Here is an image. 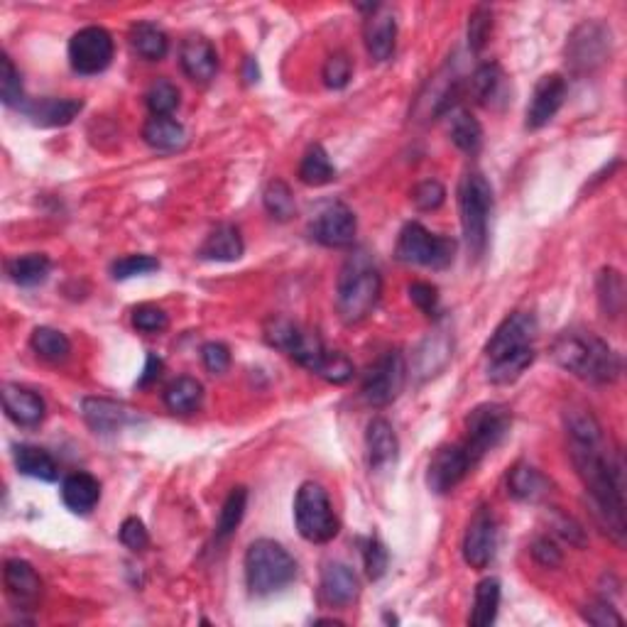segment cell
<instances>
[{
  "label": "cell",
  "mask_w": 627,
  "mask_h": 627,
  "mask_svg": "<svg viewBox=\"0 0 627 627\" xmlns=\"http://www.w3.org/2000/svg\"><path fill=\"white\" fill-rule=\"evenodd\" d=\"M143 138H145V143L150 147H155V150L172 152V150H179V147H184V143H187V130H184L182 123L174 121L172 116H167V118L152 116L150 121L145 123Z\"/></svg>",
  "instance_id": "1f68e13d"
},
{
  "label": "cell",
  "mask_w": 627,
  "mask_h": 627,
  "mask_svg": "<svg viewBox=\"0 0 627 627\" xmlns=\"http://www.w3.org/2000/svg\"><path fill=\"white\" fill-rule=\"evenodd\" d=\"M245 79L253 84V81H258V64H255V59H245Z\"/></svg>",
  "instance_id": "94428289"
},
{
  "label": "cell",
  "mask_w": 627,
  "mask_h": 627,
  "mask_svg": "<svg viewBox=\"0 0 627 627\" xmlns=\"http://www.w3.org/2000/svg\"><path fill=\"white\" fill-rule=\"evenodd\" d=\"M583 620L596 627H608V625H623V615L618 613V610L613 608L608 601H598V603H591L586 605V610H583Z\"/></svg>",
  "instance_id": "6f0895ef"
},
{
  "label": "cell",
  "mask_w": 627,
  "mask_h": 627,
  "mask_svg": "<svg viewBox=\"0 0 627 627\" xmlns=\"http://www.w3.org/2000/svg\"><path fill=\"white\" fill-rule=\"evenodd\" d=\"M299 179L309 187H324L336 179V167L331 162L329 152L321 145H312L302 157V165H299Z\"/></svg>",
  "instance_id": "74e56055"
},
{
  "label": "cell",
  "mask_w": 627,
  "mask_h": 627,
  "mask_svg": "<svg viewBox=\"0 0 627 627\" xmlns=\"http://www.w3.org/2000/svg\"><path fill=\"white\" fill-rule=\"evenodd\" d=\"M461 549L463 561L471 569H488L490 561L495 559V549H498V522H495L493 507L481 505L473 512V517L468 520L466 534H463Z\"/></svg>",
  "instance_id": "4fadbf2b"
},
{
  "label": "cell",
  "mask_w": 627,
  "mask_h": 627,
  "mask_svg": "<svg viewBox=\"0 0 627 627\" xmlns=\"http://www.w3.org/2000/svg\"><path fill=\"white\" fill-rule=\"evenodd\" d=\"M263 204L267 214L277 218V221H290L297 214V201H294L290 184L282 182V179H270L267 182L263 192Z\"/></svg>",
  "instance_id": "b9f144b4"
},
{
  "label": "cell",
  "mask_w": 627,
  "mask_h": 627,
  "mask_svg": "<svg viewBox=\"0 0 627 627\" xmlns=\"http://www.w3.org/2000/svg\"><path fill=\"white\" fill-rule=\"evenodd\" d=\"M385 623H397V618H395V615L387 613V615H385Z\"/></svg>",
  "instance_id": "6125c7cd"
},
{
  "label": "cell",
  "mask_w": 627,
  "mask_h": 627,
  "mask_svg": "<svg viewBox=\"0 0 627 627\" xmlns=\"http://www.w3.org/2000/svg\"><path fill=\"white\" fill-rule=\"evenodd\" d=\"M407 380V363L402 351H385L363 375V397L370 407H387L400 397Z\"/></svg>",
  "instance_id": "8fae6325"
},
{
  "label": "cell",
  "mask_w": 627,
  "mask_h": 627,
  "mask_svg": "<svg viewBox=\"0 0 627 627\" xmlns=\"http://www.w3.org/2000/svg\"><path fill=\"white\" fill-rule=\"evenodd\" d=\"M30 346L42 361L47 363H64L72 356V343L62 331L52 329V326H37L30 336Z\"/></svg>",
  "instance_id": "8d00e7d4"
},
{
  "label": "cell",
  "mask_w": 627,
  "mask_h": 627,
  "mask_svg": "<svg viewBox=\"0 0 627 627\" xmlns=\"http://www.w3.org/2000/svg\"><path fill=\"white\" fill-rule=\"evenodd\" d=\"M121 542L130 552H145L150 547V534H147L140 517H128L121 525Z\"/></svg>",
  "instance_id": "9f6ffc18"
},
{
  "label": "cell",
  "mask_w": 627,
  "mask_h": 627,
  "mask_svg": "<svg viewBox=\"0 0 627 627\" xmlns=\"http://www.w3.org/2000/svg\"><path fill=\"white\" fill-rule=\"evenodd\" d=\"M537 331V319L530 312H512L510 316H505L485 343V361H495V358H503L507 353L532 348Z\"/></svg>",
  "instance_id": "5bb4252c"
},
{
  "label": "cell",
  "mask_w": 627,
  "mask_h": 627,
  "mask_svg": "<svg viewBox=\"0 0 627 627\" xmlns=\"http://www.w3.org/2000/svg\"><path fill=\"white\" fill-rule=\"evenodd\" d=\"M532 556L537 564L547 566V569H556L561 566V549L556 547L549 537H537L532 542Z\"/></svg>",
  "instance_id": "680465c9"
},
{
  "label": "cell",
  "mask_w": 627,
  "mask_h": 627,
  "mask_svg": "<svg viewBox=\"0 0 627 627\" xmlns=\"http://www.w3.org/2000/svg\"><path fill=\"white\" fill-rule=\"evenodd\" d=\"M490 32H493V10L488 5H476L473 13L468 15V47L471 52H483V47L488 45Z\"/></svg>",
  "instance_id": "f6af8a7d"
},
{
  "label": "cell",
  "mask_w": 627,
  "mask_h": 627,
  "mask_svg": "<svg viewBox=\"0 0 627 627\" xmlns=\"http://www.w3.org/2000/svg\"><path fill=\"white\" fill-rule=\"evenodd\" d=\"M133 326L143 334H162L169 326V316L157 304H138L133 309Z\"/></svg>",
  "instance_id": "c3c4849f"
},
{
  "label": "cell",
  "mask_w": 627,
  "mask_h": 627,
  "mask_svg": "<svg viewBox=\"0 0 627 627\" xmlns=\"http://www.w3.org/2000/svg\"><path fill=\"white\" fill-rule=\"evenodd\" d=\"M505 74L500 64L488 62L481 64L471 76V96L476 98L481 106H493L500 96H503Z\"/></svg>",
  "instance_id": "ab89813d"
},
{
  "label": "cell",
  "mask_w": 627,
  "mask_h": 627,
  "mask_svg": "<svg viewBox=\"0 0 627 627\" xmlns=\"http://www.w3.org/2000/svg\"><path fill=\"white\" fill-rule=\"evenodd\" d=\"M383 294V277L378 265L365 250L348 255L338 272L336 282V309L346 324H361L375 312Z\"/></svg>",
  "instance_id": "3957f363"
},
{
  "label": "cell",
  "mask_w": 627,
  "mask_h": 627,
  "mask_svg": "<svg viewBox=\"0 0 627 627\" xmlns=\"http://www.w3.org/2000/svg\"><path fill=\"white\" fill-rule=\"evenodd\" d=\"M363 564H365V574L368 579L378 581L383 579L387 564H390V554H387V547L380 542L378 537H370L363 547Z\"/></svg>",
  "instance_id": "681fc988"
},
{
  "label": "cell",
  "mask_w": 627,
  "mask_h": 627,
  "mask_svg": "<svg viewBox=\"0 0 627 627\" xmlns=\"http://www.w3.org/2000/svg\"><path fill=\"white\" fill-rule=\"evenodd\" d=\"M324 84L329 86V89H346L348 81H351L353 76V62L351 57H348L346 52H334L329 59H326L324 64Z\"/></svg>",
  "instance_id": "7dc6e473"
},
{
  "label": "cell",
  "mask_w": 627,
  "mask_h": 627,
  "mask_svg": "<svg viewBox=\"0 0 627 627\" xmlns=\"http://www.w3.org/2000/svg\"><path fill=\"white\" fill-rule=\"evenodd\" d=\"M23 111L35 125L62 128V125H69L84 111V103L79 98H40V101L25 103Z\"/></svg>",
  "instance_id": "d4e9b609"
},
{
  "label": "cell",
  "mask_w": 627,
  "mask_h": 627,
  "mask_svg": "<svg viewBox=\"0 0 627 627\" xmlns=\"http://www.w3.org/2000/svg\"><path fill=\"white\" fill-rule=\"evenodd\" d=\"M243 253L245 243L241 228L233 226V223L216 226L199 248V258L211 260V263H233V260H241Z\"/></svg>",
  "instance_id": "484cf974"
},
{
  "label": "cell",
  "mask_w": 627,
  "mask_h": 627,
  "mask_svg": "<svg viewBox=\"0 0 627 627\" xmlns=\"http://www.w3.org/2000/svg\"><path fill=\"white\" fill-rule=\"evenodd\" d=\"M552 356L566 373L591 385H610L623 373L618 351H613L601 336L583 329L561 331L552 346Z\"/></svg>",
  "instance_id": "7a4b0ae2"
},
{
  "label": "cell",
  "mask_w": 627,
  "mask_h": 627,
  "mask_svg": "<svg viewBox=\"0 0 627 627\" xmlns=\"http://www.w3.org/2000/svg\"><path fill=\"white\" fill-rule=\"evenodd\" d=\"M0 98L8 108H25V89H23V79H20V72L15 69L13 59L8 54H3L0 59Z\"/></svg>",
  "instance_id": "ee69618b"
},
{
  "label": "cell",
  "mask_w": 627,
  "mask_h": 627,
  "mask_svg": "<svg viewBox=\"0 0 627 627\" xmlns=\"http://www.w3.org/2000/svg\"><path fill=\"white\" fill-rule=\"evenodd\" d=\"M549 525H552V530L559 534L564 542L574 544V547H586V532H583V527L579 525V522L574 520V517L564 515V512L554 510L552 512V520H549Z\"/></svg>",
  "instance_id": "11a10c76"
},
{
  "label": "cell",
  "mask_w": 627,
  "mask_h": 627,
  "mask_svg": "<svg viewBox=\"0 0 627 627\" xmlns=\"http://www.w3.org/2000/svg\"><path fill=\"white\" fill-rule=\"evenodd\" d=\"M160 373H162V358L157 356V353H147L145 370H143V375H140L138 387H150L152 383H157Z\"/></svg>",
  "instance_id": "91938a15"
},
{
  "label": "cell",
  "mask_w": 627,
  "mask_h": 627,
  "mask_svg": "<svg viewBox=\"0 0 627 627\" xmlns=\"http://www.w3.org/2000/svg\"><path fill=\"white\" fill-rule=\"evenodd\" d=\"M113 52H116V45L106 27L89 25L74 32L69 40V64L81 76L106 72L113 62Z\"/></svg>",
  "instance_id": "7c38bea8"
},
{
  "label": "cell",
  "mask_w": 627,
  "mask_h": 627,
  "mask_svg": "<svg viewBox=\"0 0 627 627\" xmlns=\"http://www.w3.org/2000/svg\"><path fill=\"white\" fill-rule=\"evenodd\" d=\"M534 358H537V351H534V346L522 348V351L507 353V356H503V358L488 361V368H485V373H488V380L493 385H512L515 380L522 378V373L530 368V365L534 363Z\"/></svg>",
  "instance_id": "836d02e7"
},
{
  "label": "cell",
  "mask_w": 627,
  "mask_h": 627,
  "mask_svg": "<svg viewBox=\"0 0 627 627\" xmlns=\"http://www.w3.org/2000/svg\"><path fill=\"white\" fill-rule=\"evenodd\" d=\"M160 270V260L152 258V255H125V258L116 260L111 265V277L113 280H133V277L150 275V272Z\"/></svg>",
  "instance_id": "bcb514c9"
},
{
  "label": "cell",
  "mask_w": 627,
  "mask_h": 627,
  "mask_svg": "<svg viewBox=\"0 0 627 627\" xmlns=\"http://www.w3.org/2000/svg\"><path fill=\"white\" fill-rule=\"evenodd\" d=\"M204 405V385L196 378L182 375L165 387V407L172 414H192Z\"/></svg>",
  "instance_id": "4dcf8cb0"
},
{
  "label": "cell",
  "mask_w": 627,
  "mask_h": 627,
  "mask_svg": "<svg viewBox=\"0 0 627 627\" xmlns=\"http://www.w3.org/2000/svg\"><path fill=\"white\" fill-rule=\"evenodd\" d=\"M493 214V187L481 172H466L459 182V216L463 238L473 258H483L488 248V223Z\"/></svg>",
  "instance_id": "5b68a950"
},
{
  "label": "cell",
  "mask_w": 627,
  "mask_h": 627,
  "mask_svg": "<svg viewBox=\"0 0 627 627\" xmlns=\"http://www.w3.org/2000/svg\"><path fill=\"white\" fill-rule=\"evenodd\" d=\"M365 451H368L370 471L383 473L397 466L400 459V441H397L395 429L383 417H375L365 429Z\"/></svg>",
  "instance_id": "d6986e66"
},
{
  "label": "cell",
  "mask_w": 627,
  "mask_h": 627,
  "mask_svg": "<svg viewBox=\"0 0 627 627\" xmlns=\"http://www.w3.org/2000/svg\"><path fill=\"white\" fill-rule=\"evenodd\" d=\"M549 488H552L549 478L530 463H517L507 473V493L522 503H537V500L547 498Z\"/></svg>",
  "instance_id": "4316f807"
},
{
  "label": "cell",
  "mask_w": 627,
  "mask_h": 627,
  "mask_svg": "<svg viewBox=\"0 0 627 627\" xmlns=\"http://www.w3.org/2000/svg\"><path fill=\"white\" fill-rule=\"evenodd\" d=\"M294 525L302 539L312 544H326L336 537L341 525L324 485L312 481L299 485L294 498Z\"/></svg>",
  "instance_id": "8992f818"
},
{
  "label": "cell",
  "mask_w": 627,
  "mask_h": 627,
  "mask_svg": "<svg viewBox=\"0 0 627 627\" xmlns=\"http://www.w3.org/2000/svg\"><path fill=\"white\" fill-rule=\"evenodd\" d=\"M451 143L459 147L466 155H476L483 147V125L478 123V118L473 113H468L466 108H459L451 118Z\"/></svg>",
  "instance_id": "f35d334b"
},
{
  "label": "cell",
  "mask_w": 627,
  "mask_h": 627,
  "mask_svg": "<svg viewBox=\"0 0 627 627\" xmlns=\"http://www.w3.org/2000/svg\"><path fill=\"white\" fill-rule=\"evenodd\" d=\"M353 373H356V368H353V363L343 353L329 351V356H326L324 365H321V370L316 375L331 385H346L353 378Z\"/></svg>",
  "instance_id": "816d5d0a"
},
{
  "label": "cell",
  "mask_w": 627,
  "mask_h": 627,
  "mask_svg": "<svg viewBox=\"0 0 627 627\" xmlns=\"http://www.w3.org/2000/svg\"><path fill=\"white\" fill-rule=\"evenodd\" d=\"M613 35L601 20H586L576 27L566 42V64L574 74H591L610 59Z\"/></svg>",
  "instance_id": "30bf717a"
},
{
  "label": "cell",
  "mask_w": 627,
  "mask_h": 627,
  "mask_svg": "<svg viewBox=\"0 0 627 627\" xmlns=\"http://www.w3.org/2000/svg\"><path fill=\"white\" fill-rule=\"evenodd\" d=\"M265 341L270 343L277 351L287 353L294 363H299L302 368L319 373L321 365H324L326 351L324 341L314 334V331L304 329L297 321L287 319V316H270L265 324Z\"/></svg>",
  "instance_id": "52a82bcc"
},
{
  "label": "cell",
  "mask_w": 627,
  "mask_h": 627,
  "mask_svg": "<svg viewBox=\"0 0 627 627\" xmlns=\"http://www.w3.org/2000/svg\"><path fill=\"white\" fill-rule=\"evenodd\" d=\"M130 47L138 57L147 59V62H160L169 52V37L160 25L155 23H138L130 27Z\"/></svg>",
  "instance_id": "f546056e"
},
{
  "label": "cell",
  "mask_w": 627,
  "mask_h": 627,
  "mask_svg": "<svg viewBox=\"0 0 627 627\" xmlns=\"http://www.w3.org/2000/svg\"><path fill=\"white\" fill-rule=\"evenodd\" d=\"M101 500V483L91 473H72L62 483V503L76 515H89Z\"/></svg>",
  "instance_id": "83f0119b"
},
{
  "label": "cell",
  "mask_w": 627,
  "mask_h": 627,
  "mask_svg": "<svg viewBox=\"0 0 627 627\" xmlns=\"http://www.w3.org/2000/svg\"><path fill=\"white\" fill-rule=\"evenodd\" d=\"M395 255L400 263L407 265H422L432 267V270H444L454 263L456 255V241L446 236H436V233L427 231L422 223L412 221L402 228L400 238H397Z\"/></svg>",
  "instance_id": "ba28073f"
},
{
  "label": "cell",
  "mask_w": 627,
  "mask_h": 627,
  "mask_svg": "<svg viewBox=\"0 0 627 627\" xmlns=\"http://www.w3.org/2000/svg\"><path fill=\"white\" fill-rule=\"evenodd\" d=\"M3 410L8 414L10 422H15L18 427H40L45 422L47 405L35 390H27L15 383L3 385Z\"/></svg>",
  "instance_id": "44dd1931"
},
{
  "label": "cell",
  "mask_w": 627,
  "mask_h": 627,
  "mask_svg": "<svg viewBox=\"0 0 627 627\" xmlns=\"http://www.w3.org/2000/svg\"><path fill=\"white\" fill-rule=\"evenodd\" d=\"M566 94H569V84L561 74H547L537 81L534 86V94L530 98V106H527V128L539 130L544 125L554 121L556 113L564 106Z\"/></svg>",
  "instance_id": "e0dca14e"
},
{
  "label": "cell",
  "mask_w": 627,
  "mask_h": 627,
  "mask_svg": "<svg viewBox=\"0 0 627 627\" xmlns=\"http://www.w3.org/2000/svg\"><path fill=\"white\" fill-rule=\"evenodd\" d=\"M15 468L27 478H35V481L52 483L59 478V466L52 459V454L40 446L32 444H20L15 449Z\"/></svg>",
  "instance_id": "f1b7e54d"
},
{
  "label": "cell",
  "mask_w": 627,
  "mask_h": 627,
  "mask_svg": "<svg viewBox=\"0 0 627 627\" xmlns=\"http://www.w3.org/2000/svg\"><path fill=\"white\" fill-rule=\"evenodd\" d=\"M361 593V581H358L356 571L346 564H331L324 566L321 571V598L326 605H334V608H346L351 605Z\"/></svg>",
  "instance_id": "cb8c5ba5"
},
{
  "label": "cell",
  "mask_w": 627,
  "mask_h": 627,
  "mask_svg": "<svg viewBox=\"0 0 627 627\" xmlns=\"http://www.w3.org/2000/svg\"><path fill=\"white\" fill-rule=\"evenodd\" d=\"M476 463L468 456L463 444H446L436 449L427 468V485L436 495H446L459 485L468 473L473 471Z\"/></svg>",
  "instance_id": "9a60e30c"
},
{
  "label": "cell",
  "mask_w": 627,
  "mask_h": 627,
  "mask_svg": "<svg viewBox=\"0 0 627 627\" xmlns=\"http://www.w3.org/2000/svg\"><path fill=\"white\" fill-rule=\"evenodd\" d=\"M500 596H503V588L495 576L483 579L476 586V598H473V613L471 623L473 627H490L498 620V608H500Z\"/></svg>",
  "instance_id": "e575fe53"
},
{
  "label": "cell",
  "mask_w": 627,
  "mask_h": 627,
  "mask_svg": "<svg viewBox=\"0 0 627 627\" xmlns=\"http://www.w3.org/2000/svg\"><path fill=\"white\" fill-rule=\"evenodd\" d=\"M245 510H248V488L243 485H236V488L228 493V498L223 500L221 512H218V522H216V539L218 542H228V539L236 534L238 527H241Z\"/></svg>",
  "instance_id": "d590c367"
},
{
  "label": "cell",
  "mask_w": 627,
  "mask_h": 627,
  "mask_svg": "<svg viewBox=\"0 0 627 627\" xmlns=\"http://www.w3.org/2000/svg\"><path fill=\"white\" fill-rule=\"evenodd\" d=\"M569 454L583 488L591 498V510L603 532L625 544V466L618 451L605 444L603 427L591 410L571 405L564 412Z\"/></svg>",
  "instance_id": "6da1fadb"
},
{
  "label": "cell",
  "mask_w": 627,
  "mask_h": 627,
  "mask_svg": "<svg viewBox=\"0 0 627 627\" xmlns=\"http://www.w3.org/2000/svg\"><path fill=\"white\" fill-rule=\"evenodd\" d=\"M598 304H601V312L610 319H618L623 314L625 307V285L623 275L613 267H605L598 275Z\"/></svg>",
  "instance_id": "60d3db41"
},
{
  "label": "cell",
  "mask_w": 627,
  "mask_h": 627,
  "mask_svg": "<svg viewBox=\"0 0 627 627\" xmlns=\"http://www.w3.org/2000/svg\"><path fill=\"white\" fill-rule=\"evenodd\" d=\"M365 49H368L373 62H387L395 54L397 42V20L383 5H375L370 10V18L365 20Z\"/></svg>",
  "instance_id": "7402d4cb"
},
{
  "label": "cell",
  "mask_w": 627,
  "mask_h": 627,
  "mask_svg": "<svg viewBox=\"0 0 627 627\" xmlns=\"http://www.w3.org/2000/svg\"><path fill=\"white\" fill-rule=\"evenodd\" d=\"M179 64L194 84H209L218 72V54L206 37L189 35L179 49Z\"/></svg>",
  "instance_id": "603a6c76"
},
{
  "label": "cell",
  "mask_w": 627,
  "mask_h": 627,
  "mask_svg": "<svg viewBox=\"0 0 627 627\" xmlns=\"http://www.w3.org/2000/svg\"><path fill=\"white\" fill-rule=\"evenodd\" d=\"M309 233L316 243L326 245V248H346L358 233V218L346 204L334 201L314 216Z\"/></svg>",
  "instance_id": "2e32d148"
},
{
  "label": "cell",
  "mask_w": 627,
  "mask_h": 627,
  "mask_svg": "<svg viewBox=\"0 0 627 627\" xmlns=\"http://www.w3.org/2000/svg\"><path fill=\"white\" fill-rule=\"evenodd\" d=\"M446 201V189L444 184L436 182V179H424L417 187L412 189V204L419 211H436L441 209V204Z\"/></svg>",
  "instance_id": "f907efd6"
},
{
  "label": "cell",
  "mask_w": 627,
  "mask_h": 627,
  "mask_svg": "<svg viewBox=\"0 0 627 627\" xmlns=\"http://www.w3.org/2000/svg\"><path fill=\"white\" fill-rule=\"evenodd\" d=\"M407 294H410L412 304L422 314L427 316L439 314V290H436L432 282H412V285L407 287Z\"/></svg>",
  "instance_id": "db71d44e"
},
{
  "label": "cell",
  "mask_w": 627,
  "mask_h": 627,
  "mask_svg": "<svg viewBox=\"0 0 627 627\" xmlns=\"http://www.w3.org/2000/svg\"><path fill=\"white\" fill-rule=\"evenodd\" d=\"M10 280L20 287H35L42 285L47 280L49 272H52V260L42 253H30V255H18V258H10L8 265Z\"/></svg>",
  "instance_id": "d6a6232c"
},
{
  "label": "cell",
  "mask_w": 627,
  "mask_h": 627,
  "mask_svg": "<svg viewBox=\"0 0 627 627\" xmlns=\"http://www.w3.org/2000/svg\"><path fill=\"white\" fill-rule=\"evenodd\" d=\"M201 363L211 375H223L231 368V348L221 341H209L201 346Z\"/></svg>",
  "instance_id": "f5cc1de1"
},
{
  "label": "cell",
  "mask_w": 627,
  "mask_h": 627,
  "mask_svg": "<svg viewBox=\"0 0 627 627\" xmlns=\"http://www.w3.org/2000/svg\"><path fill=\"white\" fill-rule=\"evenodd\" d=\"M81 417L96 434H118L130 422H135V414L123 402L108 400V397H86L81 402Z\"/></svg>",
  "instance_id": "ffe728a7"
},
{
  "label": "cell",
  "mask_w": 627,
  "mask_h": 627,
  "mask_svg": "<svg viewBox=\"0 0 627 627\" xmlns=\"http://www.w3.org/2000/svg\"><path fill=\"white\" fill-rule=\"evenodd\" d=\"M510 427V407L500 405V402H483V405L473 407L466 417V441H463L471 461L478 463L488 451H493L510 434Z\"/></svg>",
  "instance_id": "9c48e42d"
},
{
  "label": "cell",
  "mask_w": 627,
  "mask_h": 627,
  "mask_svg": "<svg viewBox=\"0 0 627 627\" xmlns=\"http://www.w3.org/2000/svg\"><path fill=\"white\" fill-rule=\"evenodd\" d=\"M5 596L18 610H32L42 598V579L25 559H8L3 569Z\"/></svg>",
  "instance_id": "ac0fdd59"
},
{
  "label": "cell",
  "mask_w": 627,
  "mask_h": 627,
  "mask_svg": "<svg viewBox=\"0 0 627 627\" xmlns=\"http://www.w3.org/2000/svg\"><path fill=\"white\" fill-rule=\"evenodd\" d=\"M297 579V561L275 539H255L245 552V583L258 598L285 591Z\"/></svg>",
  "instance_id": "277c9868"
},
{
  "label": "cell",
  "mask_w": 627,
  "mask_h": 627,
  "mask_svg": "<svg viewBox=\"0 0 627 627\" xmlns=\"http://www.w3.org/2000/svg\"><path fill=\"white\" fill-rule=\"evenodd\" d=\"M145 103L155 118L172 116L179 108V89L169 79L152 81L150 89H147L145 94Z\"/></svg>",
  "instance_id": "7bdbcfd3"
}]
</instances>
